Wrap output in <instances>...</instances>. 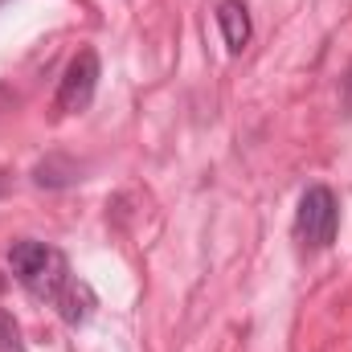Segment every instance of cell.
Returning a JSON list of instances; mask_svg holds the SVG:
<instances>
[{"label":"cell","mask_w":352,"mask_h":352,"mask_svg":"<svg viewBox=\"0 0 352 352\" xmlns=\"http://www.w3.org/2000/svg\"><path fill=\"white\" fill-rule=\"evenodd\" d=\"M74 180H78V164L66 160V156H50V160H41L33 168V184L37 188H66Z\"/></svg>","instance_id":"8992f818"},{"label":"cell","mask_w":352,"mask_h":352,"mask_svg":"<svg viewBox=\"0 0 352 352\" xmlns=\"http://www.w3.org/2000/svg\"><path fill=\"white\" fill-rule=\"evenodd\" d=\"M94 307H98V299H94L90 283H87V278H78V274H74V278L62 287V295L54 299V311H58V316H62V324H70V328L90 324Z\"/></svg>","instance_id":"277c9868"},{"label":"cell","mask_w":352,"mask_h":352,"mask_svg":"<svg viewBox=\"0 0 352 352\" xmlns=\"http://www.w3.org/2000/svg\"><path fill=\"white\" fill-rule=\"evenodd\" d=\"M94 90H98V54L94 50H78L58 82V111H87L94 102Z\"/></svg>","instance_id":"3957f363"},{"label":"cell","mask_w":352,"mask_h":352,"mask_svg":"<svg viewBox=\"0 0 352 352\" xmlns=\"http://www.w3.org/2000/svg\"><path fill=\"white\" fill-rule=\"evenodd\" d=\"M344 111L352 115V70H349V78H344Z\"/></svg>","instance_id":"ba28073f"},{"label":"cell","mask_w":352,"mask_h":352,"mask_svg":"<svg viewBox=\"0 0 352 352\" xmlns=\"http://www.w3.org/2000/svg\"><path fill=\"white\" fill-rule=\"evenodd\" d=\"M0 352H25V344H21V324L0 307Z\"/></svg>","instance_id":"52a82bcc"},{"label":"cell","mask_w":352,"mask_h":352,"mask_svg":"<svg viewBox=\"0 0 352 352\" xmlns=\"http://www.w3.org/2000/svg\"><path fill=\"white\" fill-rule=\"evenodd\" d=\"M8 270L33 299H45V303H54L62 295V287L74 278L62 250H54L45 242H33V238H21V242L8 246Z\"/></svg>","instance_id":"6da1fadb"},{"label":"cell","mask_w":352,"mask_h":352,"mask_svg":"<svg viewBox=\"0 0 352 352\" xmlns=\"http://www.w3.org/2000/svg\"><path fill=\"white\" fill-rule=\"evenodd\" d=\"M336 230H340V201L328 184H311L299 201V213H295V238L307 246V250H328L336 242Z\"/></svg>","instance_id":"7a4b0ae2"},{"label":"cell","mask_w":352,"mask_h":352,"mask_svg":"<svg viewBox=\"0 0 352 352\" xmlns=\"http://www.w3.org/2000/svg\"><path fill=\"white\" fill-rule=\"evenodd\" d=\"M217 25H221V37H226L230 54H242L250 45V12H246L242 0H221L217 4Z\"/></svg>","instance_id":"5b68a950"}]
</instances>
